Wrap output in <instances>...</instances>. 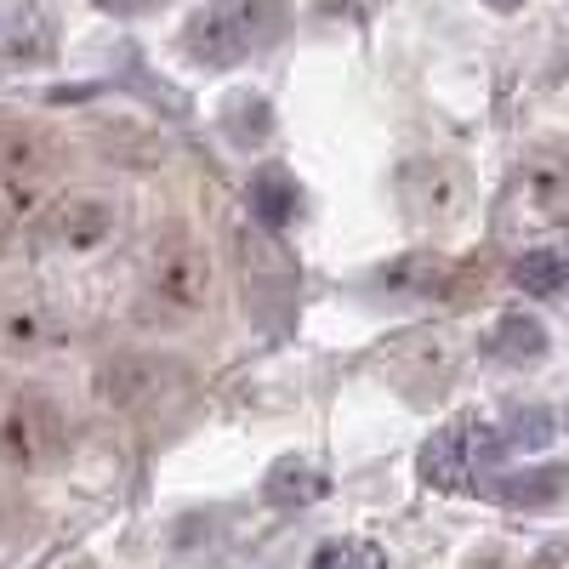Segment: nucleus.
I'll return each instance as SVG.
<instances>
[{"instance_id":"nucleus-6","label":"nucleus","mask_w":569,"mask_h":569,"mask_svg":"<svg viewBox=\"0 0 569 569\" xmlns=\"http://www.w3.org/2000/svg\"><path fill=\"white\" fill-rule=\"evenodd\" d=\"M58 58V18L40 0H12L0 7V80L34 74Z\"/></svg>"},{"instance_id":"nucleus-4","label":"nucleus","mask_w":569,"mask_h":569,"mask_svg":"<svg viewBox=\"0 0 569 569\" xmlns=\"http://www.w3.org/2000/svg\"><path fill=\"white\" fill-rule=\"evenodd\" d=\"M120 228L114 200L103 194H63L52 211L40 217V246L58 257H98Z\"/></svg>"},{"instance_id":"nucleus-3","label":"nucleus","mask_w":569,"mask_h":569,"mask_svg":"<svg viewBox=\"0 0 569 569\" xmlns=\"http://www.w3.org/2000/svg\"><path fill=\"white\" fill-rule=\"evenodd\" d=\"M211 284H217V273H211V257L194 233H182V228L160 233V246L149 251V308H154V319L182 325V319L206 313Z\"/></svg>"},{"instance_id":"nucleus-1","label":"nucleus","mask_w":569,"mask_h":569,"mask_svg":"<svg viewBox=\"0 0 569 569\" xmlns=\"http://www.w3.org/2000/svg\"><path fill=\"white\" fill-rule=\"evenodd\" d=\"M297 29L291 0H211L182 23V58L194 69H240Z\"/></svg>"},{"instance_id":"nucleus-19","label":"nucleus","mask_w":569,"mask_h":569,"mask_svg":"<svg viewBox=\"0 0 569 569\" xmlns=\"http://www.w3.org/2000/svg\"><path fill=\"white\" fill-rule=\"evenodd\" d=\"M98 12H109V18H149V12H160L166 0H91Z\"/></svg>"},{"instance_id":"nucleus-18","label":"nucleus","mask_w":569,"mask_h":569,"mask_svg":"<svg viewBox=\"0 0 569 569\" xmlns=\"http://www.w3.org/2000/svg\"><path fill=\"white\" fill-rule=\"evenodd\" d=\"M308 569H388V558L376 541H325L308 558Z\"/></svg>"},{"instance_id":"nucleus-10","label":"nucleus","mask_w":569,"mask_h":569,"mask_svg":"<svg viewBox=\"0 0 569 569\" xmlns=\"http://www.w3.org/2000/svg\"><path fill=\"white\" fill-rule=\"evenodd\" d=\"M490 496L501 507H518V512H552V507L569 501V467L541 461V467H525V472H501V479H490Z\"/></svg>"},{"instance_id":"nucleus-22","label":"nucleus","mask_w":569,"mask_h":569,"mask_svg":"<svg viewBox=\"0 0 569 569\" xmlns=\"http://www.w3.org/2000/svg\"><path fill=\"white\" fill-rule=\"evenodd\" d=\"M563 257H569V246H563Z\"/></svg>"},{"instance_id":"nucleus-9","label":"nucleus","mask_w":569,"mask_h":569,"mask_svg":"<svg viewBox=\"0 0 569 569\" xmlns=\"http://www.w3.org/2000/svg\"><path fill=\"white\" fill-rule=\"evenodd\" d=\"M246 206H251L257 228L279 240V233L302 217L308 194H302V182H297V171H291V166H262V171L251 177V188H246Z\"/></svg>"},{"instance_id":"nucleus-15","label":"nucleus","mask_w":569,"mask_h":569,"mask_svg":"<svg viewBox=\"0 0 569 569\" xmlns=\"http://www.w3.org/2000/svg\"><path fill=\"white\" fill-rule=\"evenodd\" d=\"M370 284L388 297H433V291H445V262L439 257H393Z\"/></svg>"},{"instance_id":"nucleus-21","label":"nucleus","mask_w":569,"mask_h":569,"mask_svg":"<svg viewBox=\"0 0 569 569\" xmlns=\"http://www.w3.org/2000/svg\"><path fill=\"white\" fill-rule=\"evenodd\" d=\"M69 569H98V563H86V558H80V563H69Z\"/></svg>"},{"instance_id":"nucleus-14","label":"nucleus","mask_w":569,"mask_h":569,"mask_svg":"<svg viewBox=\"0 0 569 569\" xmlns=\"http://www.w3.org/2000/svg\"><path fill=\"white\" fill-rule=\"evenodd\" d=\"M222 131H228L233 149H262L273 137V103L257 98V91H233L222 103Z\"/></svg>"},{"instance_id":"nucleus-13","label":"nucleus","mask_w":569,"mask_h":569,"mask_svg":"<svg viewBox=\"0 0 569 569\" xmlns=\"http://www.w3.org/2000/svg\"><path fill=\"white\" fill-rule=\"evenodd\" d=\"M52 149H46V137L29 131L23 120H0V182H29L46 171Z\"/></svg>"},{"instance_id":"nucleus-12","label":"nucleus","mask_w":569,"mask_h":569,"mask_svg":"<svg viewBox=\"0 0 569 569\" xmlns=\"http://www.w3.org/2000/svg\"><path fill=\"white\" fill-rule=\"evenodd\" d=\"M485 353L490 359H501V365H541L547 359V325L536 319V313H501L496 319V330H490V342H485Z\"/></svg>"},{"instance_id":"nucleus-11","label":"nucleus","mask_w":569,"mask_h":569,"mask_svg":"<svg viewBox=\"0 0 569 569\" xmlns=\"http://www.w3.org/2000/svg\"><path fill=\"white\" fill-rule=\"evenodd\" d=\"M325 496H330V472L308 456H279L262 479V501L279 507V512H308Z\"/></svg>"},{"instance_id":"nucleus-2","label":"nucleus","mask_w":569,"mask_h":569,"mask_svg":"<svg viewBox=\"0 0 569 569\" xmlns=\"http://www.w3.org/2000/svg\"><path fill=\"white\" fill-rule=\"evenodd\" d=\"M501 456H507V445H501V427L461 416V421L439 427V433L421 445L416 472H421V485H427V490H445V496H472L479 485H490V472H496V461H501Z\"/></svg>"},{"instance_id":"nucleus-7","label":"nucleus","mask_w":569,"mask_h":569,"mask_svg":"<svg viewBox=\"0 0 569 569\" xmlns=\"http://www.w3.org/2000/svg\"><path fill=\"white\" fill-rule=\"evenodd\" d=\"M246 273H251V308L268 330L291 325V302H297V268L279 251V240L268 233H246Z\"/></svg>"},{"instance_id":"nucleus-5","label":"nucleus","mask_w":569,"mask_h":569,"mask_svg":"<svg viewBox=\"0 0 569 569\" xmlns=\"http://www.w3.org/2000/svg\"><path fill=\"white\" fill-rule=\"evenodd\" d=\"M182 388V365L166 359V353H114L103 370H98V393L114 405V410H154L166 405L171 393Z\"/></svg>"},{"instance_id":"nucleus-20","label":"nucleus","mask_w":569,"mask_h":569,"mask_svg":"<svg viewBox=\"0 0 569 569\" xmlns=\"http://www.w3.org/2000/svg\"><path fill=\"white\" fill-rule=\"evenodd\" d=\"M485 7H490V12H518L525 0H485Z\"/></svg>"},{"instance_id":"nucleus-8","label":"nucleus","mask_w":569,"mask_h":569,"mask_svg":"<svg viewBox=\"0 0 569 569\" xmlns=\"http://www.w3.org/2000/svg\"><path fill=\"white\" fill-rule=\"evenodd\" d=\"M0 450H7L18 467H40L58 450V410L46 405V393H23L12 405V416L0 421Z\"/></svg>"},{"instance_id":"nucleus-16","label":"nucleus","mask_w":569,"mask_h":569,"mask_svg":"<svg viewBox=\"0 0 569 569\" xmlns=\"http://www.w3.org/2000/svg\"><path fill=\"white\" fill-rule=\"evenodd\" d=\"M512 284L525 297H563L569 291V257L563 251H525L512 262Z\"/></svg>"},{"instance_id":"nucleus-17","label":"nucleus","mask_w":569,"mask_h":569,"mask_svg":"<svg viewBox=\"0 0 569 569\" xmlns=\"http://www.w3.org/2000/svg\"><path fill=\"white\" fill-rule=\"evenodd\" d=\"M552 433H558V421H552V410H541V405H518V410H507V421H501V445H507V450H547Z\"/></svg>"}]
</instances>
